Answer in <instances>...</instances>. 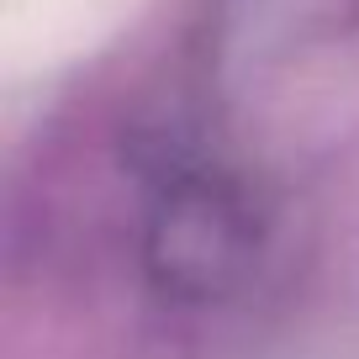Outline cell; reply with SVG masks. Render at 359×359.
I'll return each mask as SVG.
<instances>
[{
  "label": "cell",
  "instance_id": "1",
  "mask_svg": "<svg viewBox=\"0 0 359 359\" xmlns=\"http://www.w3.org/2000/svg\"><path fill=\"white\" fill-rule=\"evenodd\" d=\"M248 238H254V227H248L243 206L217 180L196 175V180H180L169 191L164 212H158L154 264L164 275V285L212 296L238 275V264L248 254Z\"/></svg>",
  "mask_w": 359,
  "mask_h": 359
}]
</instances>
